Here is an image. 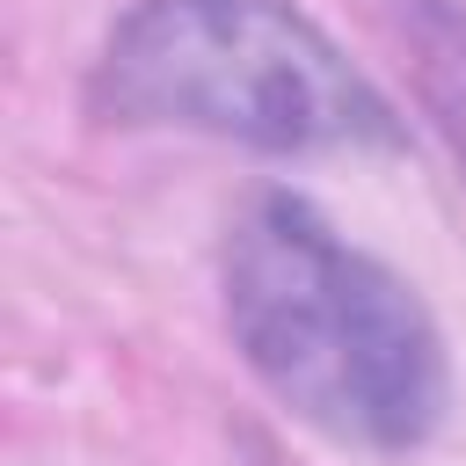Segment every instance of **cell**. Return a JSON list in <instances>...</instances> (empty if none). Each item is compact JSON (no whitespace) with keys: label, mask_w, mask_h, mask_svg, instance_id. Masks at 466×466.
Masks as SVG:
<instances>
[{"label":"cell","mask_w":466,"mask_h":466,"mask_svg":"<svg viewBox=\"0 0 466 466\" xmlns=\"http://www.w3.org/2000/svg\"><path fill=\"white\" fill-rule=\"evenodd\" d=\"M226 328L255 379L342 444L400 451L444 415V342L422 299L284 189L226 233Z\"/></svg>","instance_id":"6da1fadb"},{"label":"cell","mask_w":466,"mask_h":466,"mask_svg":"<svg viewBox=\"0 0 466 466\" xmlns=\"http://www.w3.org/2000/svg\"><path fill=\"white\" fill-rule=\"evenodd\" d=\"M95 102L255 153L400 146L379 87L284 0H138L102 44Z\"/></svg>","instance_id":"7a4b0ae2"},{"label":"cell","mask_w":466,"mask_h":466,"mask_svg":"<svg viewBox=\"0 0 466 466\" xmlns=\"http://www.w3.org/2000/svg\"><path fill=\"white\" fill-rule=\"evenodd\" d=\"M393 36L408 44V73L415 95L430 109V124L444 131V146L466 167V7L451 0H386Z\"/></svg>","instance_id":"3957f363"}]
</instances>
